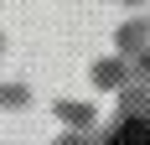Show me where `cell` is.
Masks as SVG:
<instances>
[{"mask_svg": "<svg viewBox=\"0 0 150 145\" xmlns=\"http://www.w3.org/2000/svg\"><path fill=\"white\" fill-rule=\"evenodd\" d=\"M124 140L129 145H150V124H124Z\"/></svg>", "mask_w": 150, "mask_h": 145, "instance_id": "cell-1", "label": "cell"}]
</instances>
